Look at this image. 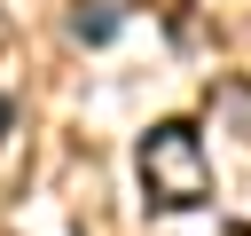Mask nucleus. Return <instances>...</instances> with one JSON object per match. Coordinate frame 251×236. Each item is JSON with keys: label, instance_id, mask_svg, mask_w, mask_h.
Wrapping results in <instances>:
<instances>
[{"label": "nucleus", "instance_id": "obj_1", "mask_svg": "<svg viewBox=\"0 0 251 236\" xmlns=\"http://www.w3.org/2000/svg\"><path fill=\"white\" fill-rule=\"evenodd\" d=\"M133 165H141V189H149L157 212H196V205H212V149H204V134H196L188 118H157V126L141 134Z\"/></svg>", "mask_w": 251, "mask_h": 236}, {"label": "nucleus", "instance_id": "obj_3", "mask_svg": "<svg viewBox=\"0 0 251 236\" xmlns=\"http://www.w3.org/2000/svg\"><path fill=\"white\" fill-rule=\"evenodd\" d=\"M8 126H16V110H8V94H0V142H8Z\"/></svg>", "mask_w": 251, "mask_h": 236}, {"label": "nucleus", "instance_id": "obj_2", "mask_svg": "<svg viewBox=\"0 0 251 236\" xmlns=\"http://www.w3.org/2000/svg\"><path fill=\"white\" fill-rule=\"evenodd\" d=\"M71 31H78L86 47H102V39L118 31V8H110V0H78V16H71Z\"/></svg>", "mask_w": 251, "mask_h": 236}, {"label": "nucleus", "instance_id": "obj_4", "mask_svg": "<svg viewBox=\"0 0 251 236\" xmlns=\"http://www.w3.org/2000/svg\"><path fill=\"white\" fill-rule=\"evenodd\" d=\"M227 236H251V220H227Z\"/></svg>", "mask_w": 251, "mask_h": 236}]
</instances>
